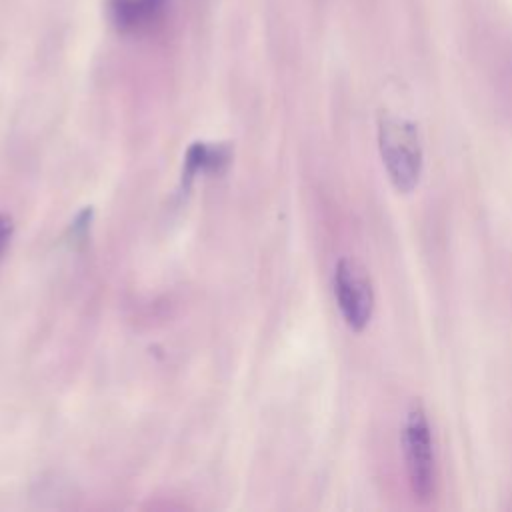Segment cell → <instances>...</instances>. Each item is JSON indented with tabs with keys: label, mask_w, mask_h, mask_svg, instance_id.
<instances>
[{
	"label": "cell",
	"mask_w": 512,
	"mask_h": 512,
	"mask_svg": "<svg viewBox=\"0 0 512 512\" xmlns=\"http://www.w3.org/2000/svg\"><path fill=\"white\" fill-rule=\"evenodd\" d=\"M378 150L392 186L410 194L424 170V148L418 126L412 120L382 114L378 118Z\"/></svg>",
	"instance_id": "obj_1"
},
{
	"label": "cell",
	"mask_w": 512,
	"mask_h": 512,
	"mask_svg": "<svg viewBox=\"0 0 512 512\" xmlns=\"http://www.w3.org/2000/svg\"><path fill=\"white\" fill-rule=\"evenodd\" d=\"M402 454L410 490L416 500L430 502L436 496V454L426 410L420 402H412L402 426Z\"/></svg>",
	"instance_id": "obj_2"
},
{
	"label": "cell",
	"mask_w": 512,
	"mask_h": 512,
	"mask_svg": "<svg viewBox=\"0 0 512 512\" xmlns=\"http://www.w3.org/2000/svg\"><path fill=\"white\" fill-rule=\"evenodd\" d=\"M334 298L346 326L362 332L374 312V286L368 270L354 258H340L334 266Z\"/></svg>",
	"instance_id": "obj_3"
},
{
	"label": "cell",
	"mask_w": 512,
	"mask_h": 512,
	"mask_svg": "<svg viewBox=\"0 0 512 512\" xmlns=\"http://www.w3.org/2000/svg\"><path fill=\"white\" fill-rule=\"evenodd\" d=\"M166 12V0H110V18L122 32H146Z\"/></svg>",
	"instance_id": "obj_4"
},
{
	"label": "cell",
	"mask_w": 512,
	"mask_h": 512,
	"mask_svg": "<svg viewBox=\"0 0 512 512\" xmlns=\"http://www.w3.org/2000/svg\"><path fill=\"white\" fill-rule=\"evenodd\" d=\"M230 160V150L226 146H208L196 142L186 154V178H192L198 172H218Z\"/></svg>",
	"instance_id": "obj_5"
},
{
	"label": "cell",
	"mask_w": 512,
	"mask_h": 512,
	"mask_svg": "<svg viewBox=\"0 0 512 512\" xmlns=\"http://www.w3.org/2000/svg\"><path fill=\"white\" fill-rule=\"evenodd\" d=\"M12 220L6 216V214H0V258L4 254V250L8 248V242H10V236H12Z\"/></svg>",
	"instance_id": "obj_6"
}]
</instances>
